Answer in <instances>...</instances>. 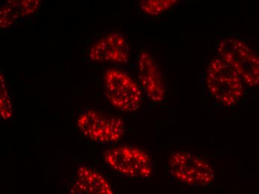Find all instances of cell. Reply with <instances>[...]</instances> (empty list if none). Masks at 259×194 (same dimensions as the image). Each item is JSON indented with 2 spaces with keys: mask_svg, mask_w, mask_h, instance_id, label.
I'll return each instance as SVG.
<instances>
[{
  "mask_svg": "<svg viewBox=\"0 0 259 194\" xmlns=\"http://www.w3.org/2000/svg\"><path fill=\"white\" fill-rule=\"evenodd\" d=\"M205 83L211 97L224 107L237 105L245 93V84L241 77L219 57L208 63Z\"/></svg>",
  "mask_w": 259,
  "mask_h": 194,
  "instance_id": "obj_1",
  "label": "cell"
},
{
  "mask_svg": "<svg viewBox=\"0 0 259 194\" xmlns=\"http://www.w3.org/2000/svg\"><path fill=\"white\" fill-rule=\"evenodd\" d=\"M219 58L225 61L251 88L259 85V56L246 43L235 37L221 39L216 45Z\"/></svg>",
  "mask_w": 259,
  "mask_h": 194,
  "instance_id": "obj_2",
  "label": "cell"
},
{
  "mask_svg": "<svg viewBox=\"0 0 259 194\" xmlns=\"http://www.w3.org/2000/svg\"><path fill=\"white\" fill-rule=\"evenodd\" d=\"M168 166L171 177L188 187H208L215 179L214 167L193 152L178 151L172 153L168 159Z\"/></svg>",
  "mask_w": 259,
  "mask_h": 194,
  "instance_id": "obj_3",
  "label": "cell"
},
{
  "mask_svg": "<svg viewBox=\"0 0 259 194\" xmlns=\"http://www.w3.org/2000/svg\"><path fill=\"white\" fill-rule=\"evenodd\" d=\"M103 158L107 166L124 177L148 179L154 174L152 159L138 146L118 145L106 150Z\"/></svg>",
  "mask_w": 259,
  "mask_h": 194,
  "instance_id": "obj_4",
  "label": "cell"
},
{
  "mask_svg": "<svg viewBox=\"0 0 259 194\" xmlns=\"http://www.w3.org/2000/svg\"><path fill=\"white\" fill-rule=\"evenodd\" d=\"M106 98L113 107L124 112L138 111L143 103L141 88L132 77L121 69H106L104 75Z\"/></svg>",
  "mask_w": 259,
  "mask_h": 194,
  "instance_id": "obj_5",
  "label": "cell"
},
{
  "mask_svg": "<svg viewBox=\"0 0 259 194\" xmlns=\"http://www.w3.org/2000/svg\"><path fill=\"white\" fill-rule=\"evenodd\" d=\"M76 124L85 138L102 144L117 143L125 132V123L122 119L95 110L82 111Z\"/></svg>",
  "mask_w": 259,
  "mask_h": 194,
  "instance_id": "obj_6",
  "label": "cell"
},
{
  "mask_svg": "<svg viewBox=\"0 0 259 194\" xmlns=\"http://www.w3.org/2000/svg\"><path fill=\"white\" fill-rule=\"evenodd\" d=\"M137 69L139 80L145 95L155 103L162 102L166 96V87L155 58L149 52L144 50L140 53Z\"/></svg>",
  "mask_w": 259,
  "mask_h": 194,
  "instance_id": "obj_7",
  "label": "cell"
},
{
  "mask_svg": "<svg viewBox=\"0 0 259 194\" xmlns=\"http://www.w3.org/2000/svg\"><path fill=\"white\" fill-rule=\"evenodd\" d=\"M131 58V47L126 37L112 32L94 43L90 49L89 58L93 62L127 64Z\"/></svg>",
  "mask_w": 259,
  "mask_h": 194,
  "instance_id": "obj_8",
  "label": "cell"
},
{
  "mask_svg": "<svg viewBox=\"0 0 259 194\" xmlns=\"http://www.w3.org/2000/svg\"><path fill=\"white\" fill-rule=\"evenodd\" d=\"M70 194H114L112 186L103 175L91 167L77 170L69 190Z\"/></svg>",
  "mask_w": 259,
  "mask_h": 194,
  "instance_id": "obj_9",
  "label": "cell"
},
{
  "mask_svg": "<svg viewBox=\"0 0 259 194\" xmlns=\"http://www.w3.org/2000/svg\"><path fill=\"white\" fill-rule=\"evenodd\" d=\"M40 2L37 0H12L3 3L0 9V27L7 28L22 19L38 11Z\"/></svg>",
  "mask_w": 259,
  "mask_h": 194,
  "instance_id": "obj_10",
  "label": "cell"
},
{
  "mask_svg": "<svg viewBox=\"0 0 259 194\" xmlns=\"http://www.w3.org/2000/svg\"><path fill=\"white\" fill-rule=\"evenodd\" d=\"M179 3L178 0H143L140 8L144 14L156 17L170 10Z\"/></svg>",
  "mask_w": 259,
  "mask_h": 194,
  "instance_id": "obj_11",
  "label": "cell"
},
{
  "mask_svg": "<svg viewBox=\"0 0 259 194\" xmlns=\"http://www.w3.org/2000/svg\"><path fill=\"white\" fill-rule=\"evenodd\" d=\"M0 116L3 121H9L13 116L12 98L4 75H0Z\"/></svg>",
  "mask_w": 259,
  "mask_h": 194,
  "instance_id": "obj_12",
  "label": "cell"
}]
</instances>
